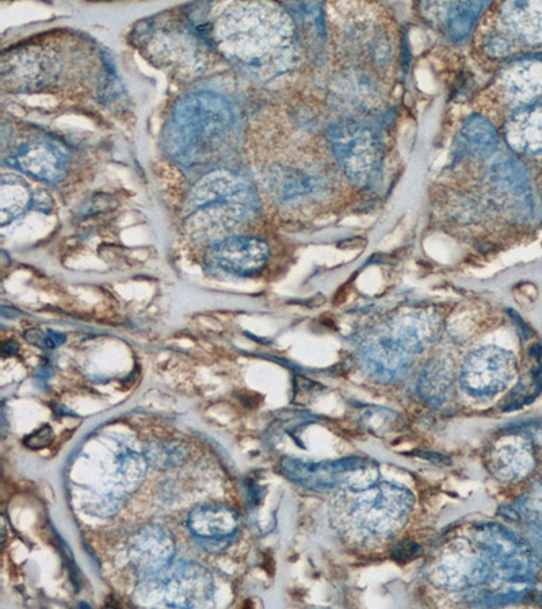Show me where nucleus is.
<instances>
[{"instance_id": "nucleus-10", "label": "nucleus", "mask_w": 542, "mask_h": 609, "mask_svg": "<svg viewBox=\"0 0 542 609\" xmlns=\"http://www.w3.org/2000/svg\"><path fill=\"white\" fill-rule=\"evenodd\" d=\"M484 3H457L450 7L448 18L449 36L456 41L464 40L471 32L473 24L482 13Z\"/></svg>"}, {"instance_id": "nucleus-13", "label": "nucleus", "mask_w": 542, "mask_h": 609, "mask_svg": "<svg viewBox=\"0 0 542 609\" xmlns=\"http://www.w3.org/2000/svg\"><path fill=\"white\" fill-rule=\"evenodd\" d=\"M52 440L53 430L51 425H44L40 430L29 435L28 438L25 439V444L30 448H34V450H38V448L47 447L48 444H51Z\"/></svg>"}, {"instance_id": "nucleus-7", "label": "nucleus", "mask_w": 542, "mask_h": 609, "mask_svg": "<svg viewBox=\"0 0 542 609\" xmlns=\"http://www.w3.org/2000/svg\"><path fill=\"white\" fill-rule=\"evenodd\" d=\"M18 167L37 178L55 180L63 171V160L59 153L47 144L28 145L17 155Z\"/></svg>"}, {"instance_id": "nucleus-11", "label": "nucleus", "mask_w": 542, "mask_h": 609, "mask_svg": "<svg viewBox=\"0 0 542 609\" xmlns=\"http://www.w3.org/2000/svg\"><path fill=\"white\" fill-rule=\"evenodd\" d=\"M185 457V448L177 443H151L145 447V459L158 469L181 465Z\"/></svg>"}, {"instance_id": "nucleus-12", "label": "nucleus", "mask_w": 542, "mask_h": 609, "mask_svg": "<svg viewBox=\"0 0 542 609\" xmlns=\"http://www.w3.org/2000/svg\"><path fill=\"white\" fill-rule=\"evenodd\" d=\"M144 459L135 453H128L122 455L120 461V471L122 476L128 482H135L140 480L144 474Z\"/></svg>"}, {"instance_id": "nucleus-1", "label": "nucleus", "mask_w": 542, "mask_h": 609, "mask_svg": "<svg viewBox=\"0 0 542 609\" xmlns=\"http://www.w3.org/2000/svg\"><path fill=\"white\" fill-rule=\"evenodd\" d=\"M328 140L339 166L354 183L366 186L373 182L383 162V144L373 130L345 122L332 126Z\"/></svg>"}, {"instance_id": "nucleus-6", "label": "nucleus", "mask_w": 542, "mask_h": 609, "mask_svg": "<svg viewBox=\"0 0 542 609\" xmlns=\"http://www.w3.org/2000/svg\"><path fill=\"white\" fill-rule=\"evenodd\" d=\"M240 520L236 512L221 504L201 505L189 516V527L193 534L208 545L229 542L238 532Z\"/></svg>"}, {"instance_id": "nucleus-8", "label": "nucleus", "mask_w": 542, "mask_h": 609, "mask_svg": "<svg viewBox=\"0 0 542 609\" xmlns=\"http://www.w3.org/2000/svg\"><path fill=\"white\" fill-rule=\"evenodd\" d=\"M494 128L482 118H473L464 126L460 136V151L469 155H487L496 147Z\"/></svg>"}, {"instance_id": "nucleus-2", "label": "nucleus", "mask_w": 542, "mask_h": 609, "mask_svg": "<svg viewBox=\"0 0 542 609\" xmlns=\"http://www.w3.org/2000/svg\"><path fill=\"white\" fill-rule=\"evenodd\" d=\"M162 603L173 608H201L212 599L213 577L204 566L192 562L170 563L162 572L143 577Z\"/></svg>"}, {"instance_id": "nucleus-9", "label": "nucleus", "mask_w": 542, "mask_h": 609, "mask_svg": "<svg viewBox=\"0 0 542 609\" xmlns=\"http://www.w3.org/2000/svg\"><path fill=\"white\" fill-rule=\"evenodd\" d=\"M515 144L528 152L542 151V107L530 111L529 114L515 120Z\"/></svg>"}, {"instance_id": "nucleus-14", "label": "nucleus", "mask_w": 542, "mask_h": 609, "mask_svg": "<svg viewBox=\"0 0 542 609\" xmlns=\"http://www.w3.org/2000/svg\"><path fill=\"white\" fill-rule=\"evenodd\" d=\"M49 335H51V333H49ZM49 335L40 331V329H29V331L25 333V339L28 340L30 344H33V346L40 348L56 347L59 343H56L55 337H49Z\"/></svg>"}, {"instance_id": "nucleus-3", "label": "nucleus", "mask_w": 542, "mask_h": 609, "mask_svg": "<svg viewBox=\"0 0 542 609\" xmlns=\"http://www.w3.org/2000/svg\"><path fill=\"white\" fill-rule=\"evenodd\" d=\"M514 370V356L510 352L498 347H486L469 356L461 382L472 396L490 397L506 388Z\"/></svg>"}, {"instance_id": "nucleus-4", "label": "nucleus", "mask_w": 542, "mask_h": 609, "mask_svg": "<svg viewBox=\"0 0 542 609\" xmlns=\"http://www.w3.org/2000/svg\"><path fill=\"white\" fill-rule=\"evenodd\" d=\"M269 258L266 243L250 237H228L217 241L209 250V260L225 273L253 275L259 273Z\"/></svg>"}, {"instance_id": "nucleus-5", "label": "nucleus", "mask_w": 542, "mask_h": 609, "mask_svg": "<svg viewBox=\"0 0 542 609\" xmlns=\"http://www.w3.org/2000/svg\"><path fill=\"white\" fill-rule=\"evenodd\" d=\"M128 553L141 577L154 576L173 562L175 542L164 528L147 526L132 536Z\"/></svg>"}]
</instances>
